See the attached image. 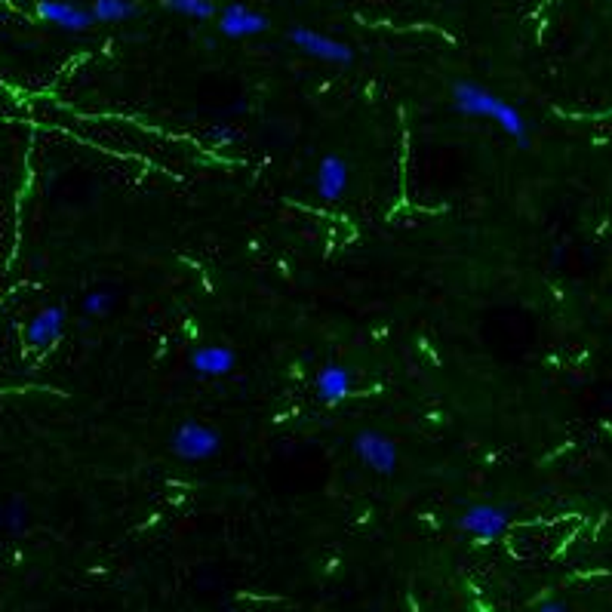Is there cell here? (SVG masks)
Listing matches in <instances>:
<instances>
[{"label":"cell","mask_w":612,"mask_h":612,"mask_svg":"<svg viewBox=\"0 0 612 612\" xmlns=\"http://www.w3.org/2000/svg\"><path fill=\"white\" fill-rule=\"evenodd\" d=\"M453 108L465 118H480V120H493L501 130L508 133L520 148L530 145V124L520 114L517 105L505 102L501 96H495L493 89L480 87L474 80H455L453 83Z\"/></svg>","instance_id":"6da1fadb"},{"label":"cell","mask_w":612,"mask_h":612,"mask_svg":"<svg viewBox=\"0 0 612 612\" xmlns=\"http://www.w3.org/2000/svg\"><path fill=\"white\" fill-rule=\"evenodd\" d=\"M170 449L182 462H206L222 449V434L203 422H182L170 434Z\"/></svg>","instance_id":"7a4b0ae2"},{"label":"cell","mask_w":612,"mask_h":612,"mask_svg":"<svg viewBox=\"0 0 612 612\" xmlns=\"http://www.w3.org/2000/svg\"><path fill=\"white\" fill-rule=\"evenodd\" d=\"M289 43L299 47L305 56H311V59L330 62V65H351L354 62V50L348 47L345 41L324 34V31L305 28V25H295V28L289 31Z\"/></svg>","instance_id":"3957f363"},{"label":"cell","mask_w":612,"mask_h":612,"mask_svg":"<svg viewBox=\"0 0 612 612\" xmlns=\"http://www.w3.org/2000/svg\"><path fill=\"white\" fill-rule=\"evenodd\" d=\"M508 524H511V514L501 505H486V501L468 505L465 511L459 514V520H455V526H459L462 532H468L471 539H477V542H495V539H501Z\"/></svg>","instance_id":"277c9868"},{"label":"cell","mask_w":612,"mask_h":612,"mask_svg":"<svg viewBox=\"0 0 612 612\" xmlns=\"http://www.w3.org/2000/svg\"><path fill=\"white\" fill-rule=\"evenodd\" d=\"M354 453L363 462L366 468H372L376 474H394L401 465V453H397V443L391 437H385L382 431H360L354 437Z\"/></svg>","instance_id":"5b68a950"},{"label":"cell","mask_w":612,"mask_h":612,"mask_svg":"<svg viewBox=\"0 0 612 612\" xmlns=\"http://www.w3.org/2000/svg\"><path fill=\"white\" fill-rule=\"evenodd\" d=\"M218 31L231 41H243V37H256L262 31L272 28V19L259 10H249L247 4H228L225 10H218L216 16Z\"/></svg>","instance_id":"8992f818"},{"label":"cell","mask_w":612,"mask_h":612,"mask_svg":"<svg viewBox=\"0 0 612 612\" xmlns=\"http://www.w3.org/2000/svg\"><path fill=\"white\" fill-rule=\"evenodd\" d=\"M34 10L43 22L56 25L62 31H71V34H80V31H89L96 25L93 10L80 4H71V0H37Z\"/></svg>","instance_id":"52a82bcc"},{"label":"cell","mask_w":612,"mask_h":612,"mask_svg":"<svg viewBox=\"0 0 612 612\" xmlns=\"http://www.w3.org/2000/svg\"><path fill=\"white\" fill-rule=\"evenodd\" d=\"M65 320H68V314L62 305L41 308V311L28 320V326H25V339H28L34 348L56 345V341L62 339V330H65Z\"/></svg>","instance_id":"ba28073f"},{"label":"cell","mask_w":612,"mask_h":612,"mask_svg":"<svg viewBox=\"0 0 612 612\" xmlns=\"http://www.w3.org/2000/svg\"><path fill=\"white\" fill-rule=\"evenodd\" d=\"M348 164L339 157V154H326L317 164V172H314V188H317V197L326 203H336L348 188Z\"/></svg>","instance_id":"9c48e42d"},{"label":"cell","mask_w":612,"mask_h":612,"mask_svg":"<svg viewBox=\"0 0 612 612\" xmlns=\"http://www.w3.org/2000/svg\"><path fill=\"white\" fill-rule=\"evenodd\" d=\"M188 366L203 379H222L231 376L237 366V354L228 345H203L197 351H191Z\"/></svg>","instance_id":"30bf717a"},{"label":"cell","mask_w":612,"mask_h":612,"mask_svg":"<svg viewBox=\"0 0 612 612\" xmlns=\"http://www.w3.org/2000/svg\"><path fill=\"white\" fill-rule=\"evenodd\" d=\"M351 388H354V376L341 363H324L317 370V376H314V394L324 403H330V407L345 401L351 394Z\"/></svg>","instance_id":"8fae6325"},{"label":"cell","mask_w":612,"mask_h":612,"mask_svg":"<svg viewBox=\"0 0 612 612\" xmlns=\"http://www.w3.org/2000/svg\"><path fill=\"white\" fill-rule=\"evenodd\" d=\"M93 16H96V25H120V22H130L142 12V6L136 0H93Z\"/></svg>","instance_id":"7c38bea8"},{"label":"cell","mask_w":612,"mask_h":612,"mask_svg":"<svg viewBox=\"0 0 612 612\" xmlns=\"http://www.w3.org/2000/svg\"><path fill=\"white\" fill-rule=\"evenodd\" d=\"M28 526V508H25L22 499H12L0 505V532L6 536H19Z\"/></svg>","instance_id":"4fadbf2b"},{"label":"cell","mask_w":612,"mask_h":612,"mask_svg":"<svg viewBox=\"0 0 612 612\" xmlns=\"http://www.w3.org/2000/svg\"><path fill=\"white\" fill-rule=\"evenodd\" d=\"M160 4L176 12V16H188V19H197V22L218 16V6L212 0H160Z\"/></svg>","instance_id":"5bb4252c"},{"label":"cell","mask_w":612,"mask_h":612,"mask_svg":"<svg viewBox=\"0 0 612 612\" xmlns=\"http://www.w3.org/2000/svg\"><path fill=\"white\" fill-rule=\"evenodd\" d=\"M111 308H114L111 289H93V293H87V299H83V311H87L89 317H105Z\"/></svg>","instance_id":"9a60e30c"},{"label":"cell","mask_w":612,"mask_h":612,"mask_svg":"<svg viewBox=\"0 0 612 612\" xmlns=\"http://www.w3.org/2000/svg\"><path fill=\"white\" fill-rule=\"evenodd\" d=\"M536 612H570V609H566L563 601H545Z\"/></svg>","instance_id":"2e32d148"},{"label":"cell","mask_w":612,"mask_h":612,"mask_svg":"<svg viewBox=\"0 0 612 612\" xmlns=\"http://www.w3.org/2000/svg\"><path fill=\"white\" fill-rule=\"evenodd\" d=\"M210 136L216 139V142H222V145H225V142H231V139H234V130H228V126H218V130H212Z\"/></svg>","instance_id":"e0dca14e"}]
</instances>
